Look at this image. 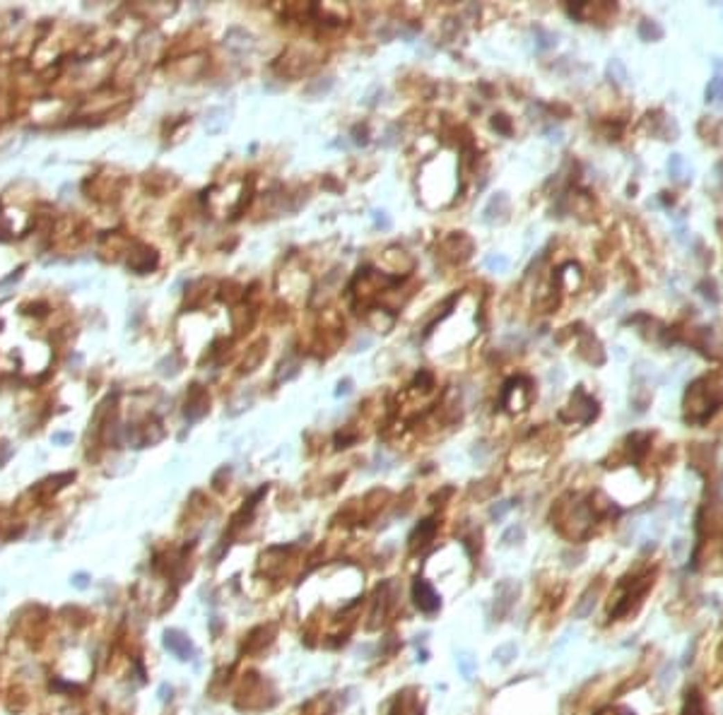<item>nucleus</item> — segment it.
I'll list each match as a JSON object with an SVG mask.
<instances>
[{
	"mask_svg": "<svg viewBox=\"0 0 723 715\" xmlns=\"http://www.w3.org/2000/svg\"><path fill=\"white\" fill-rule=\"evenodd\" d=\"M608 75L615 80L618 85H625L627 80H629V75H627V68L622 65V60H610L608 65Z\"/></svg>",
	"mask_w": 723,
	"mask_h": 715,
	"instance_id": "10",
	"label": "nucleus"
},
{
	"mask_svg": "<svg viewBox=\"0 0 723 715\" xmlns=\"http://www.w3.org/2000/svg\"><path fill=\"white\" fill-rule=\"evenodd\" d=\"M415 602H417V607H419V610H424V612L439 610V595L434 592V588L429 585L427 581H417V583H415Z\"/></svg>",
	"mask_w": 723,
	"mask_h": 715,
	"instance_id": "4",
	"label": "nucleus"
},
{
	"mask_svg": "<svg viewBox=\"0 0 723 715\" xmlns=\"http://www.w3.org/2000/svg\"><path fill=\"white\" fill-rule=\"evenodd\" d=\"M682 715H704V701H702L697 691H687V701H685Z\"/></svg>",
	"mask_w": 723,
	"mask_h": 715,
	"instance_id": "8",
	"label": "nucleus"
},
{
	"mask_svg": "<svg viewBox=\"0 0 723 715\" xmlns=\"http://www.w3.org/2000/svg\"><path fill=\"white\" fill-rule=\"evenodd\" d=\"M723 403L721 385L714 383V378L702 376L687 388L685 393V419L695 424H704Z\"/></svg>",
	"mask_w": 723,
	"mask_h": 715,
	"instance_id": "1",
	"label": "nucleus"
},
{
	"mask_svg": "<svg viewBox=\"0 0 723 715\" xmlns=\"http://www.w3.org/2000/svg\"><path fill=\"white\" fill-rule=\"evenodd\" d=\"M485 265H487L489 270H494V272H504V270L509 267V258H504V256H489V258H485Z\"/></svg>",
	"mask_w": 723,
	"mask_h": 715,
	"instance_id": "12",
	"label": "nucleus"
},
{
	"mask_svg": "<svg viewBox=\"0 0 723 715\" xmlns=\"http://www.w3.org/2000/svg\"><path fill=\"white\" fill-rule=\"evenodd\" d=\"M668 171H670V176L675 181L685 179V159H682L680 155H672L670 161H668Z\"/></svg>",
	"mask_w": 723,
	"mask_h": 715,
	"instance_id": "11",
	"label": "nucleus"
},
{
	"mask_svg": "<svg viewBox=\"0 0 723 715\" xmlns=\"http://www.w3.org/2000/svg\"><path fill=\"white\" fill-rule=\"evenodd\" d=\"M569 407H571V419H574V422H581V424H589L591 419L598 414V405H595V400L591 398L584 388L574 390V398H571Z\"/></svg>",
	"mask_w": 723,
	"mask_h": 715,
	"instance_id": "3",
	"label": "nucleus"
},
{
	"mask_svg": "<svg viewBox=\"0 0 723 715\" xmlns=\"http://www.w3.org/2000/svg\"><path fill=\"white\" fill-rule=\"evenodd\" d=\"M639 37L644 39V42H659V39H663V29H661L659 22L646 19V22L639 24Z\"/></svg>",
	"mask_w": 723,
	"mask_h": 715,
	"instance_id": "7",
	"label": "nucleus"
},
{
	"mask_svg": "<svg viewBox=\"0 0 723 715\" xmlns=\"http://www.w3.org/2000/svg\"><path fill=\"white\" fill-rule=\"evenodd\" d=\"M719 174H723V161H721V164H719Z\"/></svg>",
	"mask_w": 723,
	"mask_h": 715,
	"instance_id": "17",
	"label": "nucleus"
},
{
	"mask_svg": "<svg viewBox=\"0 0 723 715\" xmlns=\"http://www.w3.org/2000/svg\"><path fill=\"white\" fill-rule=\"evenodd\" d=\"M350 390H352V381H350V378H345V381H340V383H338L336 395H338V398H340V395H347V393H350Z\"/></svg>",
	"mask_w": 723,
	"mask_h": 715,
	"instance_id": "15",
	"label": "nucleus"
},
{
	"mask_svg": "<svg viewBox=\"0 0 723 715\" xmlns=\"http://www.w3.org/2000/svg\"><path fill=\"white\" fill-rule=\"evenodd\" d=\"M706 101L709 104H719L723 101V78H714L706 87Z\"/></svg>",
	"mask_w": 723,
	"mask_h": 715,
	"instance_id": "9",
	"label": "nucleus"
},
{
	"mask_svg": "<svg viewBox=\"0 0 723 715\" xmlns=\"http://www.w3.org/2000/svg\"><path fill=\"white\" fill-rule=\"evenodd\" d=\"M533 400V383L528 378L519 376L512 378L507 385H504V395H502V405L509 409V412H519V409H525Z\"/></svg>",
	"mask_w": 723,
	"mask_h": 715,
	"instance_id": "2",
	"label": "nucleus"
},
{
	"mask_svg": "<svg viewBox=\"0 0 723 715\" xmlns=\"http://www.w3.org/2000/svg\"><path fill=\"white\" fill-rule=\"evenodd\" d=\"M507 210H509V197H507V193H497V195H494L492 200H489V205L485 207L482 220H485V222H494L497 217H504V215H507Z\"/></svg>",
	"mask_w": 723,
	"mask_h": 715,
	"instance_id": "5",
	"label": "nucleus"
},
{
	"mask_svg": "<svg viewBox=\"0 0 723 715\" xmlns=\"http://www.w3.org/2000/svg\"><path fill=\"white\" fill-rule=\"evenodd\" d=\"M509 509H512V501H504V504L499 506V509L494 506V509H492V518H502V515L507 513Z\"/></svg>",
	"mask_w": 723,
	"mask_h": 715,
	"instance_id": "16",
	"label": "nucleus"
},
{
	"mask_svg": "<svg viewBox=\"0 0 723 715\" xmlns=\"http://www.w3.org/2000/svg\"><path fill=\"white\" fill-rule=\"evenodd\" d=\"M465 241H468V236H463V234L448 236L446 243H444V251H446L453 261H465V258H470V253H473V248H461V243H465Z\"/></svg>",
	"mask_w": 723,
	"mask_h": 715,
	"instance_id": "6",
	"label": "nucleus"
},
{
	"mask_svg": "<svg viewBox=\"0 0 723 715\" xmlns=\"http://www.w3.org/2000/svg\"><path fill=\"white\" fill-rule=\"evenodd\" d=\"M492 125L499 130V133H504V135H509V133H512V123H509V118H507V116H494Z\"/></svg>",
	"mask_w": 723,
	"mask_h": 715,
	"instance_id": "13",
	"label": "nucleus"
},
{
	"mask_svg": "<svg viewBox=\"0 0 723 715\" xmlns=\"http://www.w3.org/2000/svg\"><path fill=\"white\" fill-rule=\"evenodd\" d=\"M374 222H376V227H381V229H388L391 227V220L386 217V212H374Z\"/></svg>",
	"mask_w": 723,
	"mask_h": 715,
	"instance_id": "14",
	"label": "nucleus"
}]
</instances>
